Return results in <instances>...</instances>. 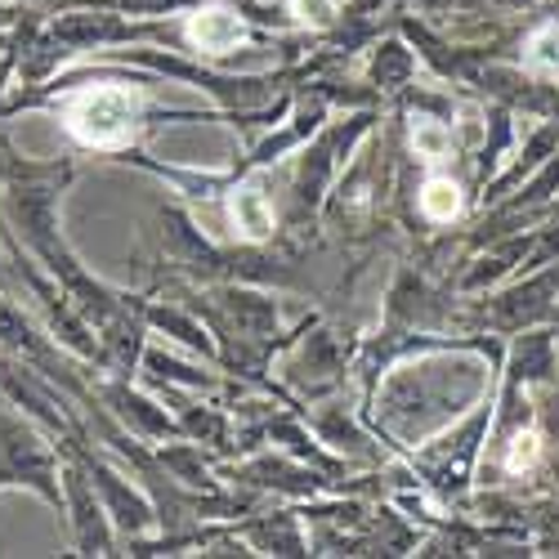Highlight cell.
Returning <instances> with one entry per match:
<instances>
[{"label":"cell","mask_w":559,"mask_h":559,"mask_svg":"<svg viewBox=\"0 0 559 559\" xmlns=\"http://www.w3.org/2000/svg\"><path fill=\"white\" fill-rule=\"evenodd\" d=\"M134 95L117 85H104V90H90L81 95L72 108H68V130L81 139V144H95V148H117L130 139L134 130Z\"/></svg>","instance_id":"1"},{"label":"cell","mask_w":559,"mask_h":559,"mask_svg":"<svg viewBox=\"0 0 559 559\" xmlns=\"http://www.w3.org/2000/svg\"><path fill=\"white\" fill-rule=\"evenodd\" d=\"M189 36L202 45V50H228V45H238L242 40V23L238 14H228V10H206L189 23Z\"/></svg>","instance_id":"2"},{"label":"cell","mask_w":559,"mask_h":559,"mask_svg":"<svg viewBox=\"0 0 559 559\" xmlns=\"http://www.w3.org/2000/svg\"><path fill=\"white\" fill-rule=\"evenodd\" d=\"M233 224H238L247 238H269V228H273V206L264 202L260 189H242L238 198H233Z\"/></svg>","instance_id":"3"},{"label":"cell","mask_w":559,"mask_h":559,"mask_svg":"<svg viewBox=\"0 0 559 559\" xmlns=\"http://www.w3.org/2000/svg\"><path fill=\"white\" fill-rule=\"evenodd\" d=\"M421 211L430 215V219H452L456 211H461V193H456V183L452 179H430L426 189H421Z\"/></svg>","instance_id":"4"},{"label":"cell","mask_w":559,"mask_h":559,"mask_svg":"<svg viewBox=\"0 0 559 559\" xmlns=\"http://www.w3.org/2000/svg\"><path fill=\"white\" fill-rule=\"evenodd\" d=\"M528 68L537 72H559V27H546L528 45Z\"/></svg>","instance_id":"5"},{"label":"cell","mask_w":559,"mask_h":559,"mask_svg":"<svg viewBox=\"0 0 559 559\" xmlns=\"http://www.w3.org/2000/svg\"><path fill=\"white\" fill-rule=\"evenodd\" d=\"M412 139H416V148H421L430 162L448 148V134H443L439 126H430V121H416V126H412Z\"/></svg>","instance_id":"6"},{"label":"cell","mask_w":559,"mask_h":559,"mask_svg":"<svg viewBox=\"0 0 559 559\" xmlns=\"http://www.w3.org/2000/svg\"><path fill=\"white\" fill-rule=\"evenodd\" d=\"M537 461V435H520L515 448H510V471H520V465H533Z\"/></svg>","instance_id":"7"},{"label":"cell","mask_w":559,"mask_h":559,"mask_svg":"<svg viewBox=\"0 0 559 559\" xmlns=\"http://www.w3.org/2000/svg\"><path fill=\"white\" fill-rule=\"evenodd\" d=\"M296 10H300V19H313V23H328V14H332L328 0H296Z\"/></svg>","instance_id":"8"}]
</instances>
